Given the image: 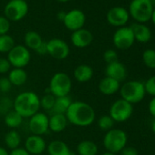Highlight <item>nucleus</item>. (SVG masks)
Returning a JSON list of instances; mask_svg holds the SVG:
<instances>
[{"label":"nucleus","mask_w":155,"mask_h":155,"mask_svg":"<svg viewBox=\"0 0 155 155\" xmlns=\"http://www.w3.org/2000/svg\"><path fill=\"white\" fill-rule=\"evenodd\" d=\"M66 117L68 123L77 127H89L96 118L94 109L85 101H72L66 112Z\"/></svg>","instance_id":"1"},{"label":"nucleus","mask_w":155,"mask_h":155,"mask_svg":"<svg viewBox=\"0 0 155 155\" xmlns=\"http://www.w3.org/2000/svg\"><path fill=\"white\" fill-rule=\"evenodd\" d=\"M13 110L23 118H30L40 110V98L33 91H23L13 101Z\"/></svg>","instance_id":"2"},{"label":"nucleus","mask_w":155,"mask_h":155,"mask_svg":"<svg viewBox=\"0 0 155 155\" xmlns=\"http://www.w3.org/2000/svg\"><path fill=\"white\" fill-rule=\"evenodd\" d=\"M154 6L149 0H131L129 6V15L137 23L144 24L151 19Z\"/></svg>","instance_id":"3"},{"label":"nucleus","mask_w":155,"mask_h":155,"mask_svg":"<svg viewBox=\"0 0 155 155\" xmlns=\"http://www.w3.org/2000/svg\"><path fill=\"white\" fill-rule=\"evenodd\" d=\"M72 89L70 77L65 72H57L50 79L48 91L56 98L68 96Z\"/></svg>","instance_id":"4"},{"label":"nucleus","mask_w":155,"mask_h":155,"mask_svg":"<svg viewBox=\"0 0 155 155\" xmlns=\"http://www.w3.org/2000/svg\"><path fill=\"white\" fill-rule=\"evenodd\" d=\"M128 141L127 133L120 129H111L106 132L103 138V146L107 151L118 153L126 147Z\"/></svg>","instance_id":"5"},{"label":"nucleus","mask_w":155,"mask_h":155,"mask_svg":"<svg viewBox=\"0 0 155 155\" xmlns=\"http://www.w3.org/2000/svg\"><path fill=\"white\" fill-rule=\"evenodd\" d=\"M120 92L121 99L132 105L140 102L146 94L144 84L138 81H130L125 82L120 88Z\"/></svg>","instance_id":"6"},{"label":"nucleus","mask_w":155,"mask_h":155,"mask_svg":"<svg viewBox=\"0 0 155 155\" xmlns=\"http://www.w3.org/2000/svg\"><path fill=\"white\" fill-rule=\"evenodd\" d=\"M132 112V104L122 99H119L111 104L109 115L115 122H124L131 117Z\"/></svg>","instance_id":"7"},{"label":"nucleus","mask_w":155,"mask_h":155,"mask_svg":"<svg viewBox=\"0 0 155 155\" xmlns=\"http://www.w3.org/2000/svg\"><path fill=\"white\" fill-rule=\"evenodd\" d=\"M13 68H24L27 67L31 59L30 51L23 45H16L8 53L7 58Z\"/></svg>","instance_id":"8"},{"label":"nucleus","mask_w":155,"mask_h":155,"mask_svg":"<svg viewBox=\"0 0 155 155\" xmlns=\"http://www.w3.org/2000/svg\"><path fill=\"white\" fill-rule=\"evenodd\" d=\"M4 12L9 21H20L28 12V5L25 0H10L6 5Z\"/></svg>","instance_id":"9"},{"label":"nucleus","mask_w":155,"mask_h":155,"mask_svg":"<svg viewBox=\"0 0 155 155\" xmlns=\"http://www.w3.org/2000/svg\"><path fill=\"white\" fill-rule=\"evenodd\" d=\"M112 41L114 46L119 49L125 50L130 48L135 41L130 27L119 28L113 34Z\"/></svg>","instance_id":"10"},{"label":"nucleus","mask_w":155,"mask_h":155,"mask_svg":"<svg viewBox=\"0 0 155 155\" xmlns=\"http://www.w3.org/2000/svg\"><path fill=\"white\" fill-rule=\"evenodd\" d=\"M48 55L58 60H63L69 55V47L66 41L60 38H52L47 41Z\"/></svg>","instance_id":"11"},{"label":"nucleus","mask_w":155,"mask_h":155,"mask_svg":"<svg viewBox=\"0 0 155 155\" xmlns=\"http://www.w3.org/2000/svg\"><path fill=\"white\" fill-rule=\"evenodd\" d=\"M86 22V16L81 9H72L66 13L63 24L70 31H76L83 28Z\"/></svg>","instance_id":"12"},{"label":"nucleus","mask_w":155,"mask_h":155,"mask_svg":"<svg viewBox=\"0 0 155 155\" xmlns=\"http://www.w3.org/2000/svg\"><path fill=\"white\" fill-rule=\"evenodd\" d=\"M28 129L30 132L34 135L42 136L46 134L48 129V116L44 112L38 111L29 118Z\"/></svg>","instance_id":"13"},{"label":"nucleus","mask_w":155,"mask_h":155,"mask_svg":"<svg viewBox=\"0 0 155 155\" xmlns=\"http://www.w3.org/2000/svg\"><path fill=\"white\" fill-rule=\"evenodd\" d=\"M106 18L110 25L121 28L128 23L130 15L126 8L122 7H114L108 11Z\"/></svg>","instance_id":"14"},{"label":"nucleus","mask_w":155,"mask_h":155,"mask_svg":"<svg viewBox=\"0 0 155 155\" xmlns=\"http://www.w3.org/2000/svg\"><path fill=\"white\" fill-rule=\"evenodd\" d=\"M24 149L30 155H41L47 150V143L42 136L31 134L27 138Z\"/></svg>","instance_id":"15"},{"label":"nucleus","mask_w":155,"mask_h":155,"mask_svg":"<svg viewBox=\"0 0 155 155\" xmlns=\"http://www.w3.org/2000/svg\"><path fill=\"white\" fill-rule=\"evenodd\" d=\"M70 40L74 47L84 48L89 47L92 43L93 35L90 30L83 28L79 30L73 31L70 36Z\"/></svg>","instance_id":"16"},{"label":"nucleus","mask_w":155,"mask_h":155,"mask_svg":"<svg viewBox=\"0 0 155 155\" xmlns=\"http://www.w3.org/2000/svg\"><path fill=\"white\" fill-rule=\"evenodd\" d=\"M106 77L111 78V79L119 81L120 83L123 81L127 77V68L126 67L120 62L119 60L110 64H107L105 69Z\"/></svg>","instance_id":"17"},{"label":"nucleus","mask_w":155,"mask_h":155,"mask_svg":"<svg viewBox=\"0 0 155 155\" xmlns=\"http://www.w3.org/2000/svg\"><path fill=\"white\" fill-rule=\"evenodd\" d=\"M93 68L88 64H81L74 69V78L80 83L89 82L93 77Z\"/></svg>","instance_id":"18"},{"label":"nucleus","mask_w":155,"mask_h":155,"mask_svg":"<svg viewBox=\"0 0 155 155\" xmlns=\"http://www.w3.org/2000/svg\"><path fill=\"white\" fill-rule=\"evenodd\" d=\"M130 28L133 32L135 40L140 43H147L151 38V31L145 25L140 23H135L130 26Z\"/></svg>","instance_id":"19"},{"label":"nucleus","mask_w":155,"mask_h":155,"mask_svg":"<svg viewBox=\"0 0 155 155\" xmlns=\"http://www.w3.org/2000/svg\"><path fill=\"white\" fill-rule=\"evenodd\" d=\"M68 121L65 114H52L48 117V129L52 132L59 133L66 130Z\"/></svg>","instance_id":"20"},{"label":"nucleus","mask_w":155,"mask_h":155,"mask_svg":"<svg viewBox=\"0 0 155 155\" xmlns=\"http://www.w3.org/2000/svg\"><path fill=\"white\" fill-rule=\"evenodd\" d=\"M120 83L109 77L103 78L99 83V91H101V93L107 96L115 94L120 91Z\"/></svg>","instance_id":"21"},{"label":"nucleus","mask_w":155,"mask_h":155,"mask_svg":"<svg viewBox=\"0 0 155 155\" xmlns=\"http://www.w3.org/2000/svg\"><path fill=\"white\" fill-rule=\"evenodd\" d=\"M47 151L48 155H73L74 153L69 149L68 145L59 140H52L47 145Z\"/></svg>","instance_id":"22"},{"label":"nucleus","mask_w":155,"mask_h":155,"mask_svg":"<svg viewBox=\"0 0 155 155\" xmlns=\"http://www.w3.org/2000/svg\"><path fill=\"white\" fill-rule=\"evenodd\" d=\"M8 80L12 86L20 87L24 85L28 81V73L24 68H13L8 72Z\"/></svg>","instance_id":"23"},{"label":"nucleus","mask_w":155,"mask_h":155,"mask_svg":"<svg viewBox=\"0 0 155 155\" xmlns=\"http://www.w3.org/2000/svg\"><path fill=\"white\" fill-rule=\"evenodd\" d=\"M98 151V145L92 140H84L77 146V153L79 155H97Z\"/></svg>","instance_id":"24"},{"label":"nucleus","mask_w":155,"mask_h":155,"mask_svg":"<svg viewBox=\"0 0 155 155\" xmlns=\"http://www.w3.org/2000/svg\"><path fill=\"white\" fill-rule=\"evenodd\" d=\"M25 40V47L28 49L36 51L38 47L43 43V39L41 36L36 31H28L24 38Z\"/></svg>","instance_id":"25"},{"label":"nucleus","mask_w":155,"mask_h":155,"mask_svg":"<svg viewBox=\"0 0 155 155\" xmlns=\"http://www.w3.org/2000/svg\"><path fill=\"white\" fill-rule=\"evenodd\" d=\"M71 103L72 101L68 96L56 98L54 107L51 110L52 114H66Z\"/></svg>","instance_id":"26"},{"label":"nucleus","mask_w":155,"mask_h":155,"mask_svg":"<svg viewBox=\"0 0 155 155\" xmlns=\"http://www.w3.org/2000/svg\"><path fill=\"white\" fill-rule=\"evenodd\" d=\"M23 119L24 118L18 112L12 110L5 115L4 121H5V124L8 128H11L12 130H14L21 126L23 122Z\"/></svg>","instance_id":"27"},{"label":"nucleus","mask_w":155,"mask_h":155,"mask_svg":"<svg viewBox=\"0 0 155 155\" xmlns=\"http://www.w3.org/2000/svg\"><path fill=\"white\" fill-rule=\"evenodd\" d=\"M5 144L6 146L12 150L18 149L21 144V136L16 130H9L5 136Z\"/></svg>","instance_id":"28"},{"label":"nucleus","mask_w":155,"mask_h":155,"mask_svg":"<svg viewBox=\"0 0 155 155\" xmlns=\"http://www.w3.org/2000/svg\"><path fill=\"white\" fill-rule=\"evenodd\" d=\"M15 46V40L10 35L0 36V53H8Z\"/></svg>","instance_id":"29"},{"label":"nucleus","mask_w":155,"mask_h":155,"mask_svg":"<svg viewBox=\"0 0 155 155\" xmlns=\"http://www.w3.org/2000/svg\"><path fill=\"white\" fill-rule=\"evenodd\" d=\"M144 65L149 68H155V49L148 48L142 54Z\"/></svg>","instance_id":"30"},{"label":"nucleus","mask_w":155,"mask_h":155,"mask_svg":"<svg viewBox=\"0 0 155 155\" xmlns=\"http://www.w3.org/2000/svg\"><path fill=\"white\" fill-rule=\"evenodd\" d=\"M55 101H56L55 96H53L51 93H47L40 99V108H42L45 110L51 111L54 107Z\"/></svg>","instance_id":"31"},{"label":"nucleus","mask_w":155,"mask_h":155,"mask_svg":"<svg viewBox=\"0 0 155 155\" xmlns=\"http://www.w3.org/2000/svg\"><path fill=\"white\" fill-rule=\"evenodd\" d=\"M114 122L115 121L111 119L110 115H102L101 117H100L98 120V126L101 130H104L107 132L110 130L113 129Z\"/></svg>","instance_id":"32"},{"label":"nucleus","mask_w":155,"mask_h":155,"mask_svg":"<svg viewBox=\"0 0 155 155\" xmlns=\"http://www.w3.org/2000/svg\"><path fill=\"white\" fill-rule=\"evenodd\" d=\"M13 110V101L7 98V97H2L0 98V114L6 115L8 112Z\"/></svg>","instance_id":"33"},{"label":"nucleus","mask_w":155,"mask_h":155,"mask_svg":"<svg viewBox=\"0 0 155 155\" xmlns=\"http://www.w3.org/2000/svg\"><path fill=\"white\" fill-rule=\"evenodd\" d=\"M143 84H144L145 92L150 94V96L155 97V76L149 78Z\"/></svg>","instance_id":"34"},{"label":"nucleus","mask_w":155,"mask_h":155,"mask_svg":"<svg viewBox=\"0 0 155 155\" xmlns=\"http://www.w3.org/2000/svg\"><path fill=\"white\" fill-rule=\"evenodd\" d=\"M12 84L9 81L8 77H2L0 78V93L6 94L9 92L12 89Z\"/></svg>","instance_id":"35"},{"label":"nucleus","mask_w":155,"mask_h":155,"mask_svg":"<svg viewBox=\"0 0 155 155\" xmlns=\"http://www.w3.org/2000/svg\"><path fill=\"white\" fill-rule=\"evenodd\" d=\"M103 58L107 64L118 61V54L114 49H107L103 54Z\"/></svg>","instance_id":"36"},{"label":"nucleus","mask_w":155,"mask_h":155,"mask_svg":"<svg viewBox=\"0 0 155 155\" xmlns=\"http://www.w3.org/2000/svg\"><path fill=\"white\" fill-rule=\"evenodd\" d=\"M10 29V21L6 18L0 16V36L7 35Z\"/></svg>","instance_id":"37"},{"label":"nucleus","mask_w":155,"mask_h":155,"mask_svg":"<svg viewBox=\"0 0 155 155\" xmlns=\"http://www.w3.org/2000/svg\"><path fill=\"white\" fill-rule=\"evenodd\" d=\"M11 65L8 58H0V74H6L11 70Z\"/></svg>","instance_id":"38"},{"label":"nucleus","mask_w":155,"mask_h":155,"mask_svg":"<svg viewBox=\"0 0 155 155\" xmlns=\"http://www.w3.org/2000/svg\"><path fill=\"white\" fill-rule=\"evenodd\" d=\"M121 155H139L138 150L133 147H124L120 151Z\"/></svg>","instance_id":"39"},{"label":"nucleus","mask_w":155,"mask_h":155,"mask_svg":"<svg viewBox=\"0 0 155 155\" xmlns=\"http://www.w3.org/2000/svg\"><path fill=\"white\" fill-rule=\"evenodd\" d=\"M36 53H38V55H47L48 54V48H47V42L43 41V43L38 47V48L35 51Z\"/></svg>","instance_id":"40"},{"label":"nucleus","mask_w":155,"mask_h":155,"mask_svg":"<svg viewBox=\"0 0 155 155\" xmlns=\"http://www.w3.org/2000/svg\"><path fill=\"white\" fill-rule=\"evenodd\" d=\"M9 155H30L24 148H18L15 150H12L9 152Z\"/></svg>","instance_id":"41"},{"label":"nucleus","mask_w":155,"mask_h":155,"mask_svg":"<svg viewBox=\"0 0 155 155\" xmlns=\"http://www.w3.org/2000/svg\"><path fill=\"white\" fill-rule=\"evenodd\" d=\"M149 111L150 115L155 118V97H153L149 102Z\"/></svg>","instance_id":"42"},{"label":"nucleus","mask_w":155,"mask_h":155,"mask_svg":"<svg viewBox=\"0 0 155 155\" xmlns=\"http://www.w3.org/2000/svg\"><path fill=\"white\" fill-rule=\"evenodd\" d=\"M65 15H66V12H64V11H60V12H58V20H60L61 22H63V19H64V18H65Z\"/></svg>","instance_id":"43"},{"label":"nucleus","mask_w":155,"mask_h":155,"mask_svg":"<svg viewBox=\"0 0 155 155\" xmlns=\"http://www.w3.org/2000/svg\"><path fill=\"white\" fill-rule=\"evenodd\" d=\"M0 155H9V152L8 151L7 149L0 147Z\"/></svg>","instance_id":"44"},{"label":"nucleus","mask_w":155,"mask_h":155,"mask_svg":"<svg viewBox=\"0 0 155 155\" xmlns=\"http://www.w3.org/2000/svg\"><path fill=\"white\" fill-rule=\"evenodd\" d=\"M151 21H152V23L155 25V8H154V9H153V12H152V16H151V19H150Z\"/></svg>","instance_id":"45"},{"label":"nucleus","mask_w":155,"mask_h":155,"mask_svg":"<svg viewBox=\"0 0 155 155\" xmlns=\"http://www.w3.org/2000/svg\"><path fill=\"white\" fill-rule=\"evenodd\" d=\"M151 130H152L153 133L155 134V119H154V120H153L152 123H151Z\"/></svg>","instance_id":"46"},{"label":"nucleus","mask_w":155,"mask_h":155,"mask_svg":"<svg viewBox=\"0 0 155 155\" xmlns=\"http://www.w3.org/2000/svg\"><path fill=\"white\" fill-rule=\"evenodd\" d=\"M101 155H116V154L111 153V152H109V151H106V152H104V153H103V154H101Z\"/></svg>","instance_id":"47"},{"label":"nucleus","mask_w":155,"mask_h":155,"mask_svg":"<svg viewBox=\"0 0 155 155\" xmlns=\"http://www.w3.org/2000/svg\"><path fill=\"white\" fill-rule=\"evenodd\" d=\"M57 1H58V2H62V3H64V2H68V1H69V0H57Z\"/></svg>","instance_id":"48"},{"label":"nucleus","mask_w":155,"mask_h":155,"mask_svg":"<svg viewBox=\"0 0 155 155\" xmlns=\"http://www.w3.org/2000/svg\"><path fill=\"white\" fill-rule=\"evenodd\" d=\"M149 1H150V2L152 3V5H154V4H155V0H149Z\"/></svg>","instance_id":"49"},{"label":"nucleus","mask_w":155,"mask_h":155,"mask_svg":"<svg viewBox=\"0 0 155 155\" xmlns=\"http://www.w3.org/2000/svg\"><path fill=\"white\" fill-rule=\"evenodd\" d=\"M47 155H48V154H47Z\"/></svg>","instance_id":"50"}]
</instances>
